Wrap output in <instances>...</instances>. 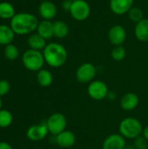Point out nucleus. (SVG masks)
<instances>
[{
  "instance_id": "1a4fd4ad",
  "label": "nucleus",
  "mask_w": 148,
  "mask_h": 149,
  "mask_svg": "<svg viewBox=\"0 0 148 149\" xmlns=\"http://www.w3.org/2000/svg\"><path fill=\"white\" fill-rule=\"evenodd\" d=\"M108 38L114 46L122 45L126 39V31L122 25L114 24L109 29Z\"/></svg>"
},
{
  "instance_id": "c85d7f7f",
  "label": "nucleus",
  "mask_w": 148,
  "mask_h": 149,
  "mask_svg": "<svg viewBox=\"0 0 148 149\" xmlns=\"http://www.w3.org/2000/svg\"><path fill=\"white\" fill-rule=\"evenodd\" d=\"M72 2L69 1V0H65L64 2H62L61 3V6H62V9L67 12H70V10H71V7H72Z\"/></svg>"
},
{
  "instance_id": "dca6fc26",
  "label": "nucleus",
  "mask_w": 148,
  "mask_h": 149,
  "mask_svg": "<svg viewBox=\"0 0 148 149\" xmlns=\"http://www.w3.org/2000/svg\"><path fill=\"white\" fill-rule=\"evenodd\" d=\"M134 34L138 40L141 42L148 41V19L143 18L138 22L134 28Z\"/></svg>"
},
{
  "instance_id": "6ab92c4d",
  "label": "nucleus",
  "mask_w": 148,
  "mask_h": 149,
  "mask_svg": "<svg viewBox=\"0 0 148 149\" xmlns=\"http://www.w3.org/2000/svg\"><path fill=\"white\" fill-rule=\"evenodd\" d=\"M15 37V32L10 26L6 24H0V45H7L11 44Z\"/></svg>"
},
{
  "instance_id": "b1692460",
  "label": "nucleus",
  "mask_w": 148,
  "mask_h": 149,
  "mask_svg": "<svg viewBox=\"0 0 148 149\" xmlns=\"http://www.w3.org/2000/svg\"><path fill=\"white\" fill-rule=\"evenodd\" d=\"M13 121V116L11 113L8 110L0 111V127L6 128L11 125Z\"/></svg>"
},
{
  "instance_id": "ddd939ff",
  "label": "nucleus",
  "mask_w": 148,
  "mask_h": 149,
  "mask_svg": "<svg viewBox=\"0 0 148 149\" xmlns=\"http://www.w3.org/2000/svg\"><path fill=\"white\" fill-rule=\"evenodd\" d=\"M58 9L54 3L51 1H43L38 6V13L44 20H51L57 16Z\"/></svg>"
},
{
  "instance_id": "393cba45",
  "label": "nucleus",
  "mask_w": 148,
  "mask_h": 149,
  "mask_svg": "<svg viewBox=\"0 0 148 149\" xmlns=\"http://www.w3.org/2000/svg\"><path fill=\"white\" fill-rule=\"evenodd\" d=\"M111 56L115 61H122L126 56V51L122 45H117L112 50Z\"/></svg>"
},
{
  "instance_id": "0eeeda50",
  "label": "nucleus",
  "mask_w": 148,
  "mask_h": 149,
  "mask_svg": "<svg viewBox=\"0 0 148 149\" xmlns=\"http://www.w3.org/2000/svg\"><path fill=\"white\" fill-rule=\"evenodd\" d=\"M87 93L94 100H102L109 94L108 86L101 80H93L87 87Z\"/></svg>"
},
{
  "instance_id": "5701e85b",
  "label": "nucleus",
  "mask_w": 148,
  "mask_h": 149,
  "mask_svg": "<svg viewBox=\"0 0 148 149\" xmlns=\"http://www.w3.org/2000/svg\"><path fill=\"white\" fill-rule=\"evenodd\" d=\"M4 56L9 60H16L18 58V56H19V50L12 43L9 44V45H5Z\"/></svg>"
},
{
  "instance_id": "f3484780",
  "label": "nucleus",
  "mask_w": 148,
  "mask_h": 149,
  "mask_svg": "<svg viewBox=\"0 0 148 149\" xmlns=\"http://www.w3.org/2000/svg\"><path fill=\"white\" fill-rule=\"evenodd\" d=\"M37 32L46 40L51 38L52 37H54L53 23L50 20H42L38 25Z\"/></svg>"
},
{
  "instance_id": "2eb2a0df",
  "label": "nucleus",
  "mask_w": 148,
  "mask_h": 149,
  "mask_svg": "<svg viewBox=\"0 0 148 149\" xmlns=\"http://www.w3.org/2000/svg\"><path fill=\"white\" fill-rule=\"evenodd\" d=\"M140 102L139 96L134 93H126L120 100V107L125 111H133L134 110Z\"/></svg>"
},
{
  "instance_id": "a878e982",
  "label": "nucleus",
  "mask_w": 148,
  "mask_h": 149,
  "mask_svg": "<svg viewBox=\"0 0 148 149\" xmlns=\"http://www.w3.org/2000/svg\"><path fill=\"white\" fill-rule=\"evenodd\" d=\"M128 15V17L129 19L132 21V22H135L136 24L140 21H141L143 18H144V16H143V11L141 9L138 8V7H132V9L128 11L127 13Z\"/></svg>"
},
{
  "instance_id": "39448f33",
  "label": "nucleus",
  "mask_w": 148,
  "mask_h": 149,
  "mask_svg": "<svg viewBox=\"0 0 148 149\" xmlns=\"http://www.w3.org/2000/svg\"><path fill=\"white\" fill-rule=\"evenodd\" d=\"M69 13L74 20L79 22L85 21L91 14L90 4L85 0H76L72 2Z\"/></svg>"
},
{
  "instance_id": "412c9836",
  "label": "nucleus",
  "mask_w": 148,
  "mask_h": 149,
  "mask_svg": "<svg viewBox=\"0 0 148 149\" xmlns=\"http://www.w3.org/2000/svg\"><path fill=\"white\" fill-rule=\"evenodd\" d=\"M37 80L38 83L43 87L50 86L53 82V76L51 72L45 69H41L38 72L37 74Z\"/></svg>"
},
{
  "instance_id": "a211bd4d",
  "label": "nucleus",
  "mask_w": 148,
  "mask_h": 149,
  "mask_svg": "<svg viewBox=\"0 0 148 149\" xmlns=\"http://www.w3.org/2000/svg\"><path fill=\"white\" fill-rule=\"evenodd\" d=\"M28 45L30 49L41 52L46 46V39L41 37L38 32L32 33L28 38Z\"/></svg>"
},
{
  "instance_id": "2f4dec72",
  "label": "nucleus",
  "mask_w": 148,
  "mask_h": 149,
  "mask_svg": "<svg viewBox=\"0 0 148 149\" xmlns=\"http://www.w3.org/2000/svg\"><path fill=\"white\" fill-rule=\"evenodd\" d=\"M125 149H135L134 146H126Z\"/></svg>"
},
{
  "instance_id": "20e7f679",
  "label": "nucleus",
  "mask_w": 148,
  "mask_h": 149,
  "mask_svg": "<svg viewBox=\"0 0 148 149\" xmlns=\"http://www.w3.org/2000/svg\"><path fill=\"white\" fill-rule=\"evenodd\" d=\"M22 62L24 66L31 72L40 71L45 63L43 52L32 49H29L24 52L22 56Z\"/></svg>"
},
{
  "instance_id": "423d86ee",
  "label": "nucleus",
  "mask_w": 148,
  "mask_h": 149,
  "mask_svg": "<svg viewBox=\"0 0 148 149\" xmlns=\"http://www.w3.org/2000/svg\"><path fill=\"white\" fill-rule=\"evenodd\" d=\"M46 126L49 133L53 135H58L64 132L67 126V120L63 113H56L51 114L46 120Z\"/></svg>"
},
{
  "instance_id": "9d476101",
  "label": "nucleus",
  "mask_w": 148,
  "mask_h": 149,
  "mask_svg": "<svg viewBox=\"0 0 148 149\" xmlns=\"http://www.w3.org/2000/svg\"><path fill=\"white\" fill-rule=\"evenodd\" d=\"M48 133L49 131L46 123H42L30 127L26 132V136L29 140L32 141H39L44 139Z\"/></svg>"
},
{
  "instance_id": "aec40b11",
  "label": "nucleus",
  "mask_w": 148,
  "mask_h": 149,
  "mask_svg": "<svg viewBox=\"0 0 148 149\" xmlns=\"http://www.w3.org/2000/svg\"><path fill=\"white\" fill-rule=\"evenodd\" d=\"M70 29L68 24L61 20L53 22V34L57 38H65L69 35Z\"/></svg>"
},
{
  "instance_id": "c756f323",
  "label": "nucleus",
  "mask_w": 148,
  "mask_h": 149,
  "mask_svg": "<svg viewBox=\"0 0 148 149\" xmlns=\"http://www.w3.org/2000/svg\"><path fill=\"white\" fill-rule=\"evenodd\" d=\"M0 149H13L11 145L6 141H1L0 142Z\"/></svg>"
},
{
  "instance_id": "f03ea898",
  "label": "nucleus",
  "mask_w": 148,
  "mask_h": 149,
  "mask_svg": "<svg viewBox=\"0 0 148 149\" xmlns=\"http://www.w3.org/2000/svg\"><path fill=\"white\" fill-rule=\"evenodd\" d=\"M45 63L53 68L64 65L67 60L68 53L64 45L58 43H50L43 50Z\"/></svg>"
},
{
  "instance_id": "9b49d317",
  "label": "nucleus",
  "mask_w": 148,
  "mask_h": 149,
  "mask_svg": "<svg viewBox=\"0 0 148 149\" xmlns=\"http://www.w3.org/2000/svg\"><path fill=\"white\" fill-rule=\"evenodd\" d=\"M110 9L113 13L118 16H122L133 7V0H110Z\"/></svg>"
},
{
  "instance_id": "7c9ffc66",
  "label": "nucleus",
  "mask_w": 148,
  "mask_h": 149,
  "mask_svg": "<svg viewBox=\"0 0 148 149\" xmlns=\"http://www.w3.org/2000/svg\"><path fill=\"white\" fill-rule=\"evenodd\" d=\"M142 135L147 139L148 141V126L147 127H146L144 129H143V133H142Z\"/></svg>"
},
{
  "instance_id": "bb28decb",
  "label": "nucleus",
  "mask_w": 148,
  "mask_h": 149,
  "mask_svg": "<svg viewBox=\"0 0 148 149\" xmlns=\"http://www.w3.org/2000/svg\"><path fill=\"white\" fill-rule=\"evenodd\" d=\"M133 146L135 149H147L148 148V141L142 135L137 137L134 139Z\"/></svg>"
},
{
  "instance_id": "f8f14e48",
  "label": "nucleus",
  "mask_w": 148,
  "mask_h": 149,
  "mask_svg": "<svg viewBox=\"0 0 148 149\" xmlns=\"http://www.w3.org/2000/svg\"><path fill=\"white\" fill-rule=\"evenodd\" d=\"M126 146V139L120 134H113L105 139L102 149H125Z\"/></svg>"
},
{
  "instance_id": "cd10ccee",
  "label": "nucleus",
  "mask_w": 148,
  "mask_h": 149,
  "mask_svg": "<svg viewBox=\"0 0 148 149\" xmlns=\"http://www.w3.org/2000/svg\"><path fill=\"white\" fill-rule=\"evenodd\" d=\"M10 89V83L5 80V79H1L0 80V97L6 95Z\"/></svg>"
},
{
  "instance_id": "f257e3e1",
  "label": "nucleus",
  "mask_w": 148,
  "mask_h": 149,
  "mask_svg": "<svg viewBox=\"0 0 148 149\" xmlns=\"http://www.w3.org/2000/svg\"><path fill=\"white\" fill-rule=\"evenodd\" d=\"M39 22L37 17L31 13L20 12L10 19V27L17 35H26L37 30Z\"/></svg>"
},
{
  "instance_id": "7ed1b4c3",
  "label": "nucleus",
  "mask_w": 148,
  "mask_h": 149,
  "mask_svg": "<svg viewBox=\"0 0 148 149\" xmlns=\"http://www.w3.org/2000/svg\"><path fill=\"white\" fill-rule=\"evenodd\" d=\"M143 129L140 121L133 117L124 119L119 127L120 134L125 139H136L142 134Z\"/></svg>"
},
{
  "instance_id": "473e14b6",
  "label": "nucleus",
  "mask_w": 148,
  "mask_h": 149,
  "mask_svg": "<svg viewBox=\"0 0 148 149\" xmlns=\"http://www.w3.org/2000/svg\"><path fill=\"white\" fill-rule=\"evenodd\" d=\"M2 110V100H1V97H0V111Z\"/></svg>"
},
{
  "instance_id": "4be33fe9",
  "label": "nucleus",
  "mask_w": 148,
  "mask_h": 149,
  "mask_svg": "<svg viewBox=\"0 0 148 149\" xmlns=\"http://www.w3.org/2000/svg\"><path fill=\"white\" fill-rule=\"evenodd\" d=\"M16 15L13 5L9 2L0 3V18L11 19Z\"/></svg>"
},
{
  "instance_id": "6e6552de",
  "label": "nucleus",
  "mask_w": 148,
  "mask_h": 149,
  "mask_svg": "<svg viewBox=\"0 0 148 149\" xmlns=\"http://www.w3.org/2000/svg\"><path fill=\"white\" fill-rule=\"evenodd\" d=\"M97 73V69L92 63L80 65L76 71V79L80 83H91L93 81Z\"/></svg>"
},
{
  "instance_id": "4468645a",
  "label": "nucleus",
  "mask_w": 148,
  "mask_h": 149,
  "mask_svg": "<svg viewBox=\"0 0 148 149\" xmlns=\"http://www.w3.org/2000/svg\"><path fill=\"white\" fill-rule=\"evenodd\" d=\"M55 141H56L57 145H58L60 148H72L75 144L76 136L72 132L65 130L64 132L56 135Z\"/></svg>"
},
{
  "instance_id": "72a5a7b5",
  "label": "nucleus",
  "mask_w": 148,
  "mask_h": 149,
  "mask_svg": "<svg viewBox=\"0 0 148 149\" xmlns=\"http://www.w3.org/2000/svg\"><path fill=\"white\" fill-rule=\"evenodd\" d=\"M69 1H71V2H74V1H76V0H69Z\"/></svg>"
}]
</instances>
